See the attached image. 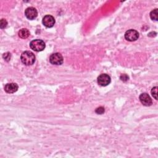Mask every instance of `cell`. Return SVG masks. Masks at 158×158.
I'll list each match as a JSON object with an SVG mask.
<instances>
[{"label":"cell","instance_id":"obj_12","mask_svg":"<svg viewBox=\"0 0 158 158\" xmlns=\"http://www.w3.org/2000/svg\"><path fill=\"white\" fill-rule=\"evenodd\" d=\"M151 94L155 99H157V86H154L151 89Z\"/></svg>","mask_w":158,"mask_h":158},{"label":"cell","instance_id":"obj_8","mask_svg":"<svg viewBox=\"0 0 158 158\" xmlns=\"http://www.w3.org/2000/svg\"><path fill=\"white\" fill-rule=\"evenodd\" d=\"M139 99L142 104L145 106H149L152 104V99L149 95L146 93L141 94L139 95Z\"/></svg>","mask_w":158,"mask_h":158},{"label":"cell","instance_id":"obj_10","mask_svg":"<svg viewBox=\"0 0 158 158\" xmlns=\"http://www.w3.org/2000/svg\"><path fill=\"white\" fill-rule=\"evenodd\" d=\"M30 31L27 28H22L18 32V35L22 39L27 38L30 36Z\"/></svg>","mask_w":158,"mask_h":158},{"label":"cell","instance_id":"obj_13","mask_svg":"<svg viewBox=\"0 0 158 158\" xmlns=\"http://www.w3.org/2000/svg\"><path fill=\"white\" fill-rule=\"evenodd\" d=\"M7 25V21L6 20V19H2L0 21V27L1 29H3L4 28L6 27Z\"/></svg>","mask_w":158,"mask_h":158},{"label":"cell","instance_id":"obj_6","mask_svg":"<svg viewBox=\"0 0 158 158\" xmlns=\"http://www.w3.org/2000/svg\"><path fill=\"white\" fill-rule=\"evenodd\" d=\"M25 15L28 19L33 20L38 16V12L35 7H29L25 10Z\"/></svg>","mask_w":158,"mask_h":158},{"label":"cell","instance_id":"obj_5","mask_svg":"<svg viewBox=\"0 0 158 158\" xmlns=\"http://www.w3.org/2000/svg\"><path fill=\"white\" fill-rule=\"evenodd\" d=\"M111 81L110 77L109 75L102 73L98 77V83L102 86H106L110 84Z\"/></svg>","mask_w":158,"mask_h":158},{"label":"cell","instance_id":"obj_16","mask_svg":"<svg viewBox=\"0 0 158 158\" xmlns=\"http://www.w3.org/2000/svg\"><path fill=\"white\" fill-rule=\"evenodd\" d=\"M128 78H129L128 76L127 75H126V74H123V75H122L120 76V79H121V80H122V81H127V80H128Z\"/></svg>","mask_w":158,"mask_h":158},{"label":"cell","instance_id":"obj_15","mask_svg":"<svg viewBox=\"0 0 158 158\" xmlns=\"http://www.w3.org/2000/svg\"><path fill=\"white\" fill-rule=\"evenodd\" d=\"M3 58L6 61H9L10 59V54L9 52H6V53H4L3 54Z\"/></svg>","mask_w":158,"mask_h":158},{"label":"cell","instance_id":"obj_9","mask_svg":"<svg viewBox=\"0 0 158 158\" xmlns=\"http://www.w3.org/2000/svg\"><path fill=\"white\" fill-rule=\"evenodd\" d=\"M19 86L17 83H7L4 86V90L7 93H14L17 91Z\"/></svg>","mask_w":158,"mask_h":158},{"label":"cell","instance_id":"obj_4","mask_svg":"<svg viewBox=\"0 0 158 158\" xmlns=\"http://www.w3.org/2000/svg\"><path fill=\"white\" fill-rule=\"evenodd\" d=\"M139 38V33L133 29L127 30L125 33V38L129 41H134Z\"/></svg>","mask_w":158,"mask_h":158},{"label":"cell","instance_id":"obj_14","mask_svg":"<svg viewBox=\"0 0 158 158\" xmlns=\"http://www.w3.org/2000/svg\"><path fill=\"white\" fill-rule=\"evenodd\" d=\"M104 111H105V109H104V108L103 107H102V106L96 108V110H95V112H96V114H102L104 112Z\"/></svg>","mask_w":158,"mask_h":158},{"label":"cell","instance_id":"obj_11","mask_svg":"<svg viewBox=\"0 0 158 158\" xmlns=\"http://www.w3.org/2000/svg\"><path fill=\"white\" fill-rule=\"evenodd\" d=\"M158 10L157 9H155L150 12L151 19L155 21H157V19H158V10Z\"/></svg>","mask_w":158,"mask_h":158},{"label":"cell","instance_id":"obj_7","mask_svg":"<svg viewBox=\"0 0 158 158\" xmlns=\"http://www.w3.org/2000/svg\"><path fill=\"white\" fill-rule=\"evenodd\" d=\"M42 23L46 27L51 28L55 23V19L52 15H46L43 17L42 19Z\"/></svg>","mask_w":158,"mask_h":158},{"label":"cell","instance_id":"obj_1","mask_svg":"<svg viewBox=\"0 0 158 158\" xmlns=\"http://www.w3.org/2000/svg\"><path fill=\"white\" fill-rule=\"evenodd\" d=\"M21 61L26 65H30L33 64L35 61V54L29 51H26L22 52L20 56Z\"/></svg>","mask_w":158,"mask_h":158},{"label":"cell","instance_id":"obj_3","mask_svg":"<svg viewBox=\"0 0 158 158\" xmlns=\"http://www.w3.org/2000/svg\"><path fill=\"white\" fill-rule=\"evenodd\" d=\"M63 57L60 53L55 52L52 54L49 57V62L53 65H61L63 63Z\"/></svg>","mask_w":158,"mask_h":158},{"label":"cell","instance_id":"obj_2","mask_svg":"<svg viewBox=\"0 0 158 158\" xmlns=\"http://www.w3.org/2000/svg\"><path fill=\"white\" fill-rule=\"evenodd\" d=\"M45 46H46V45H45L44 42L43 40H39V39L32 40L30 43V48L36 52L43 51V49H44Z\"/></svg>","mask_w":158,"mask_h":158}]
</instances>
